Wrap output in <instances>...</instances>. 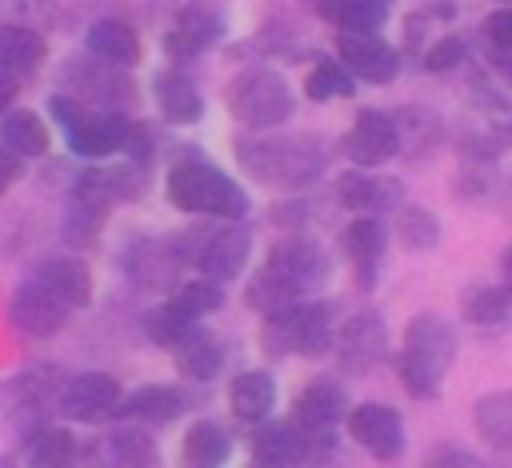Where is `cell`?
I'll list each match as a JSON object with an SVG mask.
<instances>
[{
    "label": "cell",
    "instance_id": "1",
    "mask_svg": "<svg viewBox=\"0 0 512 468\" xmlns=\"http://www.w3.org/2000/svg\"><path fill=\"white\" fill-rule=\"evenodd\" d=\"M328 252L308 240V236H284L268 248L264 264L248 276L244 284V304L260 316L284 308V304H296V300H308L316 288H324L328 280Z\"/></svg>",
    "mask_w": 512,
    "mask_h": 468
},
{
    "label": "cell",
    "instance_id": "2",
    "mask_svg": "<svg viewBox=\"0 0 512 468\" xmlns=\"http://www.w3.org/2000/svg\"><path fill=\"white\" fill-rule=\"evenodd\" d=\"M240 168L280 192H300L328 172V144L320 136H284V132H256L236 140Z\"/></svg>",
    "mask_w": 512,
    "mask_h": 468
},
{
    "label": "cell",
    "instance_id": "3",
    "mask_svg": "<svg viewBox=\"0 0 512 468\" xmlns=\"http://www.w3.org/2000/svg\"><path fill=\"white\" fill-rule=\"evenodd\" d=\"M460 336L456 324L440 312H420L404 328V344L396 356V376L412 400H436L444 388V376L456 360Z\"/></svg>",
    "mask_w": 512,
    "mask_h": 468
},
{
    "label": "cell",
    "instance_id": "4",
    "mask_svg": "<svg viewBox=\"0 0 512 468\" xmlns=\"http://www.w3.org/2000/svg\"><path fill=\"white\" fill-rule=\"evenodd\" d=\"M164 196L176 212H192L204 220H244L252 208L248 192L228 172H220L216 164H208L200 156H180L168 168Z\"/></svg>",
    "mask_w": 512,
    "mask_h": 468
},
{
    "label": "cell",
    "instance_id": "5",
    "mask_svg": "<svg viewBox=\"0 0 512 468\" xmlns=\"http://www.w3.org/2000/svg\"><path fill=\"white\" fill-rule=\"evenodd\" d=\"M64 372L52 364H32L0 380V424L28 440L36 428L48 424V412L56 408V396L64 388Z\"/></svg>",
    "mask_w": 512,
    "mask_h": 468
},
{
    "label": "cell",
    "instance_id": "6",
    "mask_svg": "<svg viewBox=\"0 0 512 468\" xmlns=\"http://www.w3.org/2000/svg\"><path fill=\"white\" fill-rule=\"evenodd\" d=\"M224 104H228V116L252 132H272L280 124H288V116L296 112V96H292L288 80L272 68H248V72L232 76Z\"/></svg>",
    "mask_w": 512,
    "mask_h": 468
},
{
    "label": "cell",
    "instance_id": "7",
    "mask_svg": "<svg viewBox=\"0 0 512 468\" xmlns=\"http://www.w3.org/2000/svg\"><path fill=\"white\" fill-rule=\"evenodd\" d=\"M180 240H184L188 268H196L204 280H216V284L236 280L252 256V236L240 220H204L180 232Z\"/></svg>",
    "mask_w": 512,
    "mask_h": 468
},
{
    "label": "cell",
    "instance_id": "8",
    "mask_svg": "<svg viewBox=\"0 0 512 468\" xmlns=\"http://www.w3.org/2000/svg\"><path fill=\"white\" fill-rule=\"evenodd\" d=\"M120 272L148 292H172L180 288V276L188 272L184 240L180 236H136L120 252Z\"/></svg>",
    "mask_w": 512,
    "mask_h": 468
},
{
    "label": "cell",
    "instance_id": "9",
    "mask_svg": "<svg viewBox=\"0 0 512 468\" xmlns=\"http://www.w3.org/2000/svg\"><path fill=\"white\" fill-rule=\"evenodd\" d=\"M332 352H336L340 372H348V376L376 372L388 360V324H384V316L376 308H360L356 316H348L336 328Z\"/></svg>",
    "mask_w": 512,
    "mask_h": 468
},
{
    "label": "cell",
    "instance_id": "10",
    "mask_svg": "<svg viewBox=\"0 0 512 468\" xmlns=\"http://www.w3.org/2000/svg\"><path fill=\"white\" fill-rule=\"evenodd\" d=\"M344 404H348L344 388H340L332 376H316V380H308V384L296 392L288 420L312 440L316 452H328V448H332V432H336V424L344 420Z\"/></svg>",
    "mask_w": 512,
    "mask_h": 468
},
{
    "label": "cell",
    "instance_id": "11",
    "mask_svg": "<svg viewBox=\"0 0 512 468\" xmlns=\"http://www.w3.org/2000/svg\"><path fill=\"white\" fill-rule=\"evenodd\" d=\"M64 84H76V100H92L100 104V112H124L136 104V84L124 68H112L104 60L92 56H76L60 68Z\"/></svg>",
    "mask_w": 512,
    "mask_h": 468
},
{
    "label": "cell",
    "instance_id": "12",
    "mask_svg": "<svg viewBox=\"0 0 512 468\" xmlns=\"http://www.w3.org/2000/svg\"><path fill=\"white\" fill-rule=\"evenodd\" d=\"M336 152L348 156L356 168H380L392 156H400L392 112H384V108H360L356 120H352V128L336 140Z\"/></svg>",
    "mask_w": 512,
    "mask_h": 468
},
{
    "label": "cell",
    "instance_id": "13",
    "mask_svg": "<svg viewBox=\"0 0 512 468\" xmlns=\"http://www.w3.org/2000/svg\"><path fill=\"white\" fill-rule=\"evenodd\" d=\"M120 380L108 372H76L64 380L60 396H56V412L64 420H80V424H100L116 416L120 404Z\"/></svg>",
    "mask_w": 512,
    "mask_h": 468
},
{
    "label": "cell",
    "instance_id": "14",
    "mask_svg": "<svg viewBox=\"0 0 512 468\" xmlns=\"http://www.w3.org/2000/svg\"><path fill=\"white\" fill-rule=\"evenodd\" d=\"M348 436L380 464H392L404 456V416L392 404H380V400L356 404L348 412Z\"/></svg>",
    "mask_w": 512,
    "mask_h": 468
},
{
    "label": "cell",
    "instance_id": "15",
    "mask_svg": "<svg viewBox=\"0 0 512 468\" xmlns=\"http://www.w3.org/2000/svg\"><path fill=\"white\" fill-rule=\"evenodd\" d=\"M68 304L52 292V288H44L36 276H28V280H20L16 288H12V296H8V320H12V328H20L24 336H56L64 324H68Z\"/></svg>",
    "mask_w": 512,
    "mask_h": 468
},
{
    "label": "cell",
    "instance_id": "16",
    "mask_svg": "<svg viewBox=\"0 0 512 468\" xmlns=\"http://www.w3.org/2000/svg\"><path fill=\"white\" fill-rule=\"evenodd\" d=\"M336 56L364 84H392L400 72V52L380 32H336Z\"/></svg>",
    "mask_w": 512,
    "mask_h": 468
},
{
    "label": "cell",
    "instance_id": "17",
    "mask_svg": "<svg viewBox=\"0 0 512 468\" xmlns=\"http://www.w3.org/2000/svg\"><path fill=\"white\" fill-rule=\"evenodd\" d=\"M336 200L360 216H380L404 204V184L372 168H348L336 176Z\"/></svg>",
    "mask_w": 512,
    "mask_h": 468
},
{
    "label": "cell",
    "instance_id": "18",
    "mask_svg": "<svg viewBox=\"0 0 512 468\" xmlns=\"http://www.w3.org/2000/svg\"><path fill=\"white\" fill-rule=\"evenodd\" d=\"M220 36H224L220 12L200 8V4H188V8L176 12L172 28L164 32V52H168V56L176 60V68H180V64H192L200 52H208Z\"/></svg>",
    "mask_w": 512,
    "mask_h": 468
},
{
    "label": "cell",
    "instance_id": "19",
    "mask_svg": "<svg viewBox=\"0 0 512 468\" xmlns=\"http://www.w3.org/2000/svg\"><path fill=\"white\" fill-rule=\"evenodd\" d=\"M132 132V120L124 112H84L72 128H68V152L84 156V160H104L112 152H124Z\"/></svg>",
    "mask_w": 512,
    "mask_h": 468
},
{
    "label": "cell",
    "instance_id": "20",
    "mask_svg": "<svg viewBox=\"0 0 512 468\" xmlns=\"http://www.w3.org/2000/svg\"><path fill=\"white\" fill-rule=\"evenodd\" d=\"M344 256L352 264V276H356V288L360 292H372L376 288V272H380V260H384V248H388V228L380 216H356L344 236Z\"/></svg>",
    "mask_w": 512,
    "mask_h": 468
},
{
    "label": "cell",
    "instance_id": "21",
    "mask_svg": "<svg viewBox=\"0 0 512 468\" xmlns=\"http://www.w3.org/2000/svg\"><path fill=\"white\" fill-rule=\"evenodd\" d=\"M308 456H316V448L292 420L256 424V432H252V464L256 468H296Z\"/></svg>",
    "mask_w": 512,
    "mask_h": 468
},
{
    "label": "cell",
    "instance_id": "22",
    "mask_svg": "<svg viewBox=\"0 0 512 468\" xmlns=\"http://www.w3.org/2000/svg\"><path fill=\"white\" fill-rule=\"evenodd\" d=\"M84 56L92 60H104L112 68H132L140 64L144 48H140V36L128 20H116V16H100L88 24L84 32Z\"/></svg>",
    "mask_w": 512,
    "mask_h": 468
},
{
    "label": "cell",
    "instance_id": "23",
    "mask_svg": "<svg viewBox=\"0 0 512 468\" xmlns=\"http://www.w3.org/2000/svg\"><path fill=\"white\" fill-rule=\"evenodd\" d=\"M92 468H160V448H156V440L144 428L116 424L100 440Z\"/></svg>",
    "mask_w": 512,
    "mask_h": 468
},
{
    "label": "cell",
    "instance_id": "24",
    "mask_svg": "<svg viewBox=\"0 0 512 468\" xmlns=\"http://www.w3.org/2000/svg\"><path fill=\"white\" fill-rule=\"evenodd\" d=\"M108 212H112L108 200H100L96 192L72 184V192H68V200H64V216H60V236H64V244H72V248L96 244V236L104 232Z\"/></svg>",
    "mask_w": 512,
    "mask_h": 468
},
{
    "label": "cell",
    "instance_id": "25",
    "mask_svg": "<svg viewBox=\"0 0 512 468\" xmlns=\"http://www.w3.org/2000/svg\"><path fill=\"white\" fill-rule=\"evenodd\" d=\"M188 404H192L188 392L176 388V384H144V388H136L132 396H120L116 416H120V420H140V424H168V420H176ZM116 416H112V420H116Z\"/></svg>",
    "mask_w": 512,
    "mask_h": 468
},
{
    "label": "cell",
    "instance_id": "26",
    "mask_svg": "<svg viewBox=\"0 0 512 468\" xmlns=\"http://www.w3.org/2000/svg\"><path fill=\"white\" fill-rule=\"evenodd\" d=\"M44 288H52L68 308H88L92 304V272L80 256L64 252V256H44L32 272Z\"/></svg>",
    "mask_w": 512,
    "mask_h": 468
},
{
    "label": "cell",
    "instance_id": "27",
    "mask_svg": "<svg viewBox=\"0 0 512 468\" xmlns=\"http://www.w3.org/2000/svg\"><path fill=\"white\" fill-rule=\"evenodd\" d=\"M228 408L244 424L272 420V408H276V380H272V372H264V368L236 372L228 380Z\"/></svg>",
    "mask_w": 512,
    "mask_h": 468
},
{
    "label": "cell",
    "instance_id": "28",
    "mask_svg": "<svg viewBox=\"0 0 512 468\" xmlns=\"http://www.w3.org/2000/svg\"><path fill=\"white\" fill-rule=\"evenodd\" d=\"M152 96H156V108L168 124H196L204 116V100L192 84V76L184 68H164L152 76Z\"/></svg>",
    "mask_w": 512,
    "mask_h": 468
},
{
    "label": "cell",
    "instance_id": "29",
    "mask_svg": "<svg viewBox=\"0 0 512 468\" xmlns=\"http://www.w3.org/2000/svg\"><path fill=\"white\" fill-rule=\"evenodd\" d=\"M172 360L176 368L188 376V380H216L224 360H228V348H224V336L208 332L204 324H196L176 348H172Z\"/></svg>",
    "mask_w": 512,
    "mask_h": 468
},
{
    "label": "cell",
    "instance_id": "30",
    "mask_svg": "<svg viewBox=\"0 0 512 468\" xmlns=\"http://www.w3.org/2000/svg\"><path fill=\"white\" fill-rule=\"evenodd\" d=\"M48 56V40L32 24H0V72L20 80L40 68Z\"/></svg>",
    "mask_w": 512,
    "mask_h": 468
},
{
    "label": "cell",
    "instance_id": "31",
    "mask_svg": "<svg viewBox=\"0 0 512 468\" xmlns=\"http://www.w3.org/2000/svg\"><path fill=\"white\" fill-rule=\"evenodd\" d=\"M76 184L96 192L108 204H128V200H136L148 188L144 168H136V164H92V168H84L76 176Z\"/></svg>",
    "mask_w": 512,
    "mask_h": 468
},
{
    "label": "cell",
    "instance_id": "32",
    "mask_svg": "<svg viewBox=\"0 0 512 468\" xmlns=\"http://www.w3.org/2000/svg\"><path fill=\"white\" fill-rule=\"evenodd\" d=\"M232 456V440L216 420H192L180 440V464L184 468H224Z\"/></svg>",
    "mask_w": 512,
    "mask_h": 468
},
{
    "label": "cell",
    "instance_id": "33",
    "mask_svg": "<svg viewBox=\"0 0 512 468\" xmlns=\"http://www.w3.org/2000/svg\"><path fill=\"white\" fill-rule=\"evenodd\" d=\"M20 444H24V464L28 468H80V444L60 424H44Z\"/></svg>",
    "mask_w": 512,
    "mask_h": 468
},
{
    "label": "cell",
    "instance_id": "34",
    "mask_svg": "<svg viewBox=\"0 0 512 468\" xmlns=\"http://www.w3.org/2000/svg\"><path fill=\"white\" fill-rule=\"evenodd\" d=\"M304 304L308 300H296V304H284L276 312L264 316L260 324V352L280 360V356H300V328H304Z\"/></svg>",
    "mask_w": 512,
    "mask_h": 468
},
{
    "label": "cell",
    "instance_id": "35",
    "mask_svg": "<svg viewBox=\"0 0 512 468\" xmlns=\"http://www.w3.org/2000/svg\"><path fill=\"white\" fill-rule=\"evenodd\" d=\"M0 144L8 152H16L20 160L44 156L48 152V124L32 108H8L0 116Z\"/></svg>",
    "mask_w": 512,
    "mask_h": 468
},
{
    "label": "cell",
    "instance_id": "36",
    "mask_svg": "<svg viewBox=\"0 0 512 468\" xmlns=\"http://www.w3.org/2000/svg\"><path fill=\"white\" fill-rule=\"evenodd\" d=\"M392 120H396V144H400L404 156L432 152V148L444 140V120H440V112H428V108H396Z\"/></svg>",
    "mask_w": 512,
    "mask_h": 468
},
{
    "label": "cell",
    "instance_id": "37",
    "mask_svg": "<svg viewBox=\"0 0 512 468\" xmlns=\"http://www.w3.org/2000/svg\"><path fill=\"white\" fill-rule=\"evenodd\" d=\"M460 312L472 328H504L512 316V296L504 284H472L460 292Z\"/></svg>",
    "mask_w": 512,
    "mask_h": 468
},
{
    "label": "cell",
    "instance_id": "38",
    "mask_svg": "<svg viewBox=\"0 0 512 468\" xmlns=\"http://www.w3.org/2000/svg\"><path fill=\"white\" fill-rule=\"evenodd\" d=\"M472 424L496 452H512V388L484 392L472 408Z\"/></svg>",
    "mask_w": 512,
    "mask_h": 468
},
{
    "label": "cell",
    "instance_id": "39",
    "mask_svg": "<svg viewBox=\"0 0 512 468\" xmlns=\"http://www.w3.org/2000/svg\"><path fill=\"white\" fill-rule=\"evenodd\" d=\"M316 12L336 32H380L388 8L376 0H316Z\"/></svg>",
    "mask_w": 512,
    "mask_h": 468
},
{
    "label": "cell",
    "instance_id": "40",
    "mask_svg": "<svg viewBox=\"0 0 512 468\" xmlns=\"http://www.w3.org/2000/svg\"><path fill=\"white\" fill-rule=\"evenodd\" d=\"M336 304L328 300H308L304 304V328H300V356L316 360L324 352H332V340H336Z\"/></svg>",
    "mask_w": 512,
    "mask_h": 468
},
{
    "label": "cell",
    "instance_id": "41",
    "mask_svg": "<svg viewBox=\"0 0 512 468\" xmlns=\"http://www.w3.org/2000/svg\"><path fill=\"white\" fill-rule=\"evenodd\" d=\"M396 240L408 252H432L440 244V220L424 204H400V212H396Z\"/></svg>",
    "mask_w": 512,
    "mask_h": 468
},
{
    "label": "cell",
    "instance_id": "42",
    "mask_svg": "<svg viewBox=\"0 0 512 468\" xmlns=\"http://www.w3.org/2000/svg\"><path fill=\"white\" fill-rule=\"evenodd\" d=\"M304 96L324 104V100H348L356 96V80L340 60H316L312 72L304 76Z\"/></svg>",
    "mask_w": 512,
    "mask_h": 468
},
{
    "label": "cell",
    "instance_id": "43",
    "mask_svg": "<svg viewBox=\"0 0 512 468\" xmlns=\"http://www.w3.org/2000/svg\"><path fill=\"white\" fill-rule=\"evenodd\" d=\"M188 320H204V316H212L216 308H224V284H216V280H204V276H192V280H180V288H172V296H168Z\"/></svg>",
    "mask_w": 512,
    "mask_h": 468
},
{
    "label": "cell",
    "instance_id": "44",
    "mask_svg": "<svg viewBox=\"0 0 512 468\" xmlns=\"http://www.w3.org/2000/svg\"><path fill=\"white\" fill-rule=\"evenodd\" d=\"M192 328H196V320H188L172 300H164V304H156V308L144 312V336H148L156 348H168V352H172Z\"/></svg>",
    "mask_w": 512,
    "mask_h": 468
},
{
    "label": "cell",
    "instance_id": "45",
    "mask_svg": "<svg viewBox=\"0 0 512 468\" xmlns=\"http://www.w3.org/2000/svg\"><path fill=\"white\" fill-rule=\"evenodd\" d=\"M468 60V40L464 36H440V40H432L428 48H424V56H420V64L428 68V72H452V68H460Z\"/></svg>",
    "mask_w": 512,
    "mask_h": 468
},
{
    "label": "cell",
    "instance_id": "46",
    "mask_svg": "<svg viewBox=\"0 0 512 468\" xmlns=\"http://www.w3.org/2000/svg\"><path fill=\"white\" fill-rule=\"evenodd\" d=\"M420 468H488L476 452H468V448H460V444H440V448H432L424 460H420Z\"/></svg>",
    "mask_w": 512,
    "mask_h": 468
},
{
    "label": "cell",
    "instance_id": "47",
    "mask_svg": "<svg viewBox=\"0 0 512 468\" xmlns=\"http://www.w3.org/2000/svg\"><path fill=\"white\" fill-rule=\"evenodd\" d=\"M484 40L492 52H512V8H492L484 16Z\"/></svg>",
    "mask_w": 512,
    "mask_h": 468
},
{
    "label": "cell",
    "instance_id": "48",
    "mask_svg": "<svg viewBox=\"0 0 512 468\" xmlns=\"http://www.w3.org/2000/svg\"><path fill=\"white\" fill-rule=\"evenodd\" d=\"M84 112H88V108H84L76 96H68V92H52V96H48V116H52V120H56L64 132H68V128H72V124H76Z\"/></svg>",
    "mask_w": 512,
    "mask_h": 468
},
{
    "label": "cell",
    "instance_id": "49",
    "mask_svg": "<svg viewBox=\"0 0 512 468\" xmlns=\"http://www.w3.org/2000/svg\"><path fill=\"white\" fill-rule=\"evenodd\" d=\"M4 8L16 12V20H44V16H52L56 0H4ZM16 20H12V24H16Z\"/></svg>",
    "mask_w": 512,
    "mask_h": 468
},
{
    "label": "cell",
    "instance_id": "50",
    "mask_svg": "<svg viewBox=\"0 0 512 468\" xmlns=\"http://www.w3.org/2000/svg\"><path fill=\"white\" fill-rule=\"evenodd\" d=\"M20 172H24V160L0 144V196H4V192H8L16 180H20Z\"/></svg>",
    "mask_w": 512,
    "mask_h": 468
},
{
    "label": "cell",
    "instance_id": "51",
    "mask_svg": "<svg viewBox=\"0 0 512 468\" xmlns=\"http://www.w3.org/2000/svg\"><path fill=\"white\" fill-rule=\"evenodd\" d=\"M424 24H432V20H428V12H412V16H408V40H404V44H408L412 52L420 48V36H424Z\"/></svg>",
    "mask_w": 512,
    "mask_h": 468
},
{
    "label": "cell",
    "instance_id": "52",
    "mask_svg": "<svg viewBox=\"0 0 512 468\" xmlns=\"http://www.w3.org/2000/svg\"><path fill=\"white\" fill-rule=\"evenodd\" d=\"M488 60H492V68H496V76H500L504 84H512V52H492Z\"/></svg>",
    "mask_w": 512,
    "mask_h": 468
},
{
    "label": "cell",
    "instance_id": "53",
    "mask_svg": "<svg viewBox=\"0 0 512 468\" xmlns=\"http://www.w3.org/2000/svg\"><path fill=\"white\" fill-rule=\"evenodd\" d=\"M16 88H20V84H16L12 76H4V72H0V116L12 108V100H16Z\"/></svg>",
    "mask_w": 512,
    "mask_h": 468
},
{
    "label": "cell",
    "instance_id": "54",
    "mask_svg": "<svg viewBox=\"0 0 512 468\" xmlns=\"http://www.w3.org/2000/svg\"><path fill=\"white\" fill-rule=\"evenodd\" d=\"M500 276H504V288H508V296H512V244H508L504 256H500Z\"/></svg>",
    "mask_w": 512,
    "mask_h": 468
},
{
    "label": "cell",
    "instance_id": "55",
    "mask_svg": "<svg viewBox=\"0 0 512 468\" xmlns=\"http://www.w3.org/2000/svg\"><path fill=\"white\" fill-rule=\"evenodd\" d=\"M0 468H20V460H16V452H4V456H0Z\"/></svg>",
    "mask_w": 512,
    "mask_h": 468
},
{
    "label": "cell",
    "instance_id": "56",
    "mask_svg": "<svg viewBox=\"0 0 512 468\" xmlns=\"http://www.w3.org/2000/svg\"><path fill=\"white\" fill-rule=\"evenodd\" d=\"M496 4H504V8H512V0H496Z\"/></svg>",
    "mask_w": 512,
    "mask_h": 468
},
{
    "label": "cell",
    "instance_id": "57",
    "mask_svg": "<svg viewBox=\"0 0 512 468\" xmlns=\"http://www.w3.org/2000/svg\"><path fill=\"white\" fill-rule=\"evenodd\" d=\"M376 4H384V8H388V4H392V0H376Z\"/></svg>",
    "mask_w": 512,
    "mask_h": 468
},
{
    "label": "cell",
    "instance_id": "58",
    "mask_svg": "<svg viewBox=\"0 0 512 468\" xmlns=\"http://www.w3.org/2000/svg\"><path fill=\"white\" fill-rule=\"evenodd\" d=\"M308 4H316V0H308Z\"/></svg>",
    "mask_w": 512,
    "mask_h": 468
}]
</instances>
